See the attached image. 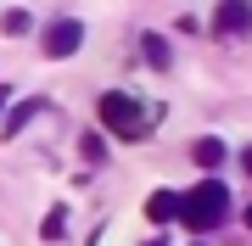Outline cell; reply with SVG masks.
I'll list each match as a JSON object with an SVG mask.
<instances>
[{"instance_id": "obj_2", "label": "cell", "mask_w": 252, "mask_h": 246, "mask_svg": "<svg viewBox=\"0 0 252 246\" xmlns=\"http://www.w3.org/2000/svg\"><path fill=\"white\" fill-rule=\"evenodd\" d=\"M95 112H101V123H107L118 140H146V135H152V118H146V107H140L135 95H124V90H107Z\"/></svg>"}, {"instance_id": "obj_6", "label": "cell", "mask_w": 252, "mask_h": 246, "mask_svg": "<svg viewBox=\"0 0 252 246\" xmlns=\"http://www.w3.org/2000/svg\"><path fill=\"white\" fill-rule=\"evenodd\" d=\"M190 157H196L202 168H219V163H224V146H219V140H196V146H190Z\"/></svg>"}, {"instance_id": "obj_13", "label": "cell", "mask_w": 252, "mask_h": 246, "mask_svg": "<svg viewBox=\"0 0 252 246\" xmlns=\"http://www.w3.org/2000/svg\"><path fill=\"white\" fill-rule=\"evenodd\" d=\"M0 107H6V90H0Z\"/></svg>"}, {"instance_id": "obj_4", "label": "cell", "mask_w": 252, "mask_h": 246, "mask_svg": "<svg viewBox=\"0 0 252 246\" xmlns=\"http://www.w3.org/2000/svg\"><path fill=\"white\" fill-rule=\"evenodd\" d=\"M213 28H219V34H247V28H252V0H219Z\"/></svg>"}, {"instance_id": "obj_8", "label": "cell", "mask_w": 252, "mask_h": 246, "mask_svg": "<svg viewBox=\"0 0 252 246\" xmlns=\"http://www.w3.org/2000/svg\"><path fill=\"white\" fill-rule=\"evenodd\" d=\"M34 112H39V101H23V107H17V112L6 118V135H17V129H23L28 118H34Z\"/></svg>"}, {"instance_id": "obj_10", "label": "cell", "mask_w": 252, "mask_h": 246, "mask_svg": "<svg viewBox=\"0 0 252 246\" xmlns=\"http://www.w3.org/2000/svg\"><path fill=\"white\" fill-rule=\"evenodd\" d=\"M0 28H6V34H28V11H6Z\"/></svg>"}, {"instance_id": "obj_12", "label": "cell", "mask_w": 252, "mask_h": 246, "mask_svg": "<svg viewBox=\"0 0 252 246\" xmlns=\"http://www.w3.org/2000/svg\"><path fill=\"white\" fill-rule=\"evenodd\" d=\"M247 229H252V207H247Z\"/></svg>"}, {"instance_id": "obj_14", "label": "cell", "mask_w": 252, "mask_h": 246, "mask_svg": "<svg viewBox=\"0 0 252 246\" xmlns=\"http://www.w3.org/2000/svg\"><path fill=\"white\" fill-rule=\"evenodd\" d=\"M152 246H162V241H152Z\"/></svg>"}, {"instance_id": "obj_5", "label": "cell", "mask_w": 252, "mask_h": 246, "mask_svg": "<svg viewBox=\"0 0 252 246\" xmlns=\"http://www.w3.org/2000/svg\"><path fill=\"white\" fill-rule=\"evenodd\" d=\"M146 219H152V224H168V219H180V196H174V191H157V196H146Z\"/></svg>"}, {"instance_id": "obj_11", "label": "cell", "mask_w": 252, "mask_h": 246, "mask_svg": "<svg viewBox=\"0 0 252 246\" xmlns=\"http://www.w3.org/2000/svg\"><path fill=\"white\" fill-rule=\"evenodd\" d=\"M241 163H247V173H252V146H247V157H241Z\"/></svg>"}, {"instance_id": "obj_7", "label": "cell", "mask_w": 252, "mask_h": 246, "mask_svg": "<svg viewBox=\"0 0 252 246\" xmlns=\"http://www.w3.org/2000/svg\"><path fill=\"white\" fill-rule=\"evenodd\" d=\"M146 62H152V67H168V45H162V34H146Z\"/></svg>"}, {"instance_id": "obj_9", "label": "cell", "mask_w": 252, "mask_h": 246, "mask_svg": "<svg viewBox=\"0 0 252 246\" xmlns=\"http://www.w3.org/2000/svg\"><path fill=\"white\" fill-rule=\"evenodd\" d=\"M62 229H67V213H62V207H51V213H45V241H56Z\"/></svg>"}, {"instance_id": "obj_3", "label": "cell", "mask_w": 252, "mask_h": 246, "mask_svg": "<svg viewBox=\"0 0 252 246\" xmlns=\"http://www.w3.org/2000/svg\"><path fill=\"white\" fill-rule=\"evenodd\" d=\"M79 45H84V23L62 17V23H51V28H45V56H56V62H62V56H73Z\"/></svg>"}, {"instance_id": "obj_1", "label": "cell", "mask_w": 252, "mask_h": 246, "mask_svg": "<svg viewBox=\"0 0 252 246\" xmlns=\"http://www.w3.org/2000/svg\"><path fill=\"white\" fill-rule=\"evenodd\" d=\"M224 213H230V191L219 179H202L190 196H180V224L196 229V235H207L213 224H224Z\"/></svg>"}]
</instances>
